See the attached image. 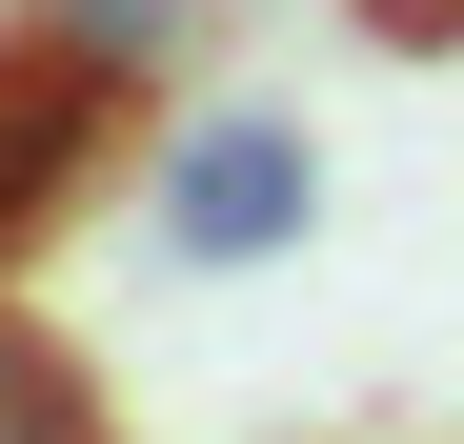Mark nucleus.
<instances>
[{"label":"nucleus","mask_w":464,"mask_h":444,"mask_svg":"<svg viewBox=\"0 0 464 444\" xmlns=\"http://www.w3.org/2000/svg\"><path fill=\"white\" fill-rule=\"evenodd\" d=\"M141 222H162V263H283L303 243V222H324V141H303L283 101H202L182 141H162V202H141Z\"/></svg>","instance_id":"nucleus-1"},{"label":"nucleus","mask_w":464,"mask_h":444,"mask_svg":"<svg viewBox=\"0 0 464 444\" xmlns=\"http://www.w3.org/2000/svg\"><path fill=\"white\" fill-rule=\"evenodd\" d=\"M102 141H121V82L21 21V41H0V243H41V222L102 182Z\"/></svg>","instance_id":"nucleus-2"},{"label":"nucleus","mask_w":464,"mask_h":444,"mask_svg":"<svg viewBox=\"0 0 464 444\" xmlns=\"http://www.w3.org/2000/svg\"><path fill=\"white\" fill-rule=\"evenodd\" d=\"M41 41H61V61H102V82L141 101V82L202 41V0H41Z\"/></svg>","instance_id":"nucleus-3"},{"label":"nucleus","mask_w":464,"mask_h":444,"mask_svg":"<svg viewBox=\"0 0 464 444\" xmlns=\"http://www.w3.org/2000/svg\"><path fill=\"white\" fill-rule=\"evenodd\" d=\"M0 444H102V404H82V363H61L41 304H0Z\"/></svg>","instance_id":"nucleus-4"},{"label":"nucleus","mask_w":464,"mask_h":444,"mask_svg":"<svg viewBox=\"0 0 464 444\" xmlns=\"http://www.w3.org/2000/svg\"><path fill=\"white\" fill-rule=\"evenodd\" d=\"M363 21H404V41H444V21H464V0H363Z\"/></svg>","instance_id":"nucleus-5"}]
</instances>
